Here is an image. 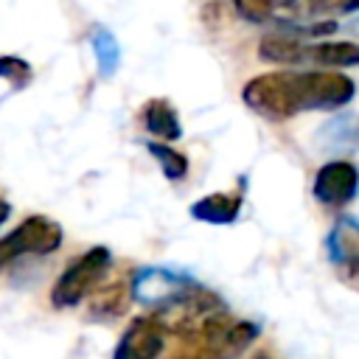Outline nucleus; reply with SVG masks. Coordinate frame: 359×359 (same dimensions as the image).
Listing matches in <instances>:
<instances>
[{
	"mask_svg": "<svg viewBox=\"0 0 359 359\" xmlns=\"http://www.w3.org/2000/svg\"><path fill=\"white\" fill-rule=\"evenodd\" d=\"M62 224L42 216V213H34V216H25L11 233H6L0 238V272L6 266H11L14 261L25 258V255H50L62 247Z\"/></svg>",
	"mask_w": 359,
	"mask_h": 359,
	"instance_id": "obj_6",
	"label": "nucleus"
},
{
	"mask_svg": "<svg viewBox=\"0 0 359 359\" xmlns=\"http://www.w3.org/2000/svg\"><path fill=\"white\" fill-rule=\"evenodd\" d=\"M202 286L182 272H171L165 266H143L135 272L129 292L140 306L154 309V314H163L180 303H185Z\"/></svg>",
	"mask_w": 359,
	"mask_h": 359,
	"instance_id": "obj_5",
	"label": "nucleus"
},
{
	"mask_svg": "<svg viewBox=\"0 0 359 359\" xmlns=\"http://www.w3.org/2000/svg\"><path fill=\"white\" fill-rule=\"evenodd\" d=\"M275 11H283L292 22H320L323 17H339L359 11V0H272Z\"/></svg>",
	"mask_w": 359,
	"mask_h": 359,
	"instance_id": "obj_10",
	"label": "nucleus"
},
{
	"mask_svg": "<svg viewBox=\"0 0 359 359\" xmlns=\"http://www.w3.org/2000/svg\"><path fill=\"white\" fill-rule=\"evenodd\" d=\"M90 45H93V53H95V62H98V73L104 79H109L118 65H121V48H118V39L107 31V28H95L90 34Z\"/></svg>",
	"mask_w": 359,
	"mask_h": 359,
	"instance_id": "obj_15",
	"label": "nucleus"
},
{
	"mask_svg": "<svg viewBox=\"0 0 359 359\" xmlns=\"http://www.w3.org/2000/svg\"><path fill=\"white\" fill-rule=\"evenodd\" d=\"M126 303H129V292L121 280H115L112 286H104V289H95L93 297H90V314L93 320H109V317H118L126 311Z\"/></svg>",
	"mask_w": 359,
	"mask_h": 359,
	"instance_id": "obj_14",
	"label": "nucleus"
},
{
	"mask_svg": "<svg viewBox=\"0 0 359 359\" xmlns=\"http://www.w3.org/2000/svg\"><path fill=\"white\" fill-rule=\"evenodd\" d=\"M241 213V196L238 194H208L191 205V216L205 224H233Z\"/></svg>",
	"mask_w": 359,
	"mask_h": 359,
	"instance_id": "obj_13",
	"label": "nucleus"
},
{
	"mask_svg": "<svg viewBox=\"0 0 359 359\" xmlns=\"http://www.w3.org/2000/svg\"><path fill=\"white\" fill-rule=\"evenodd\" d=\"M236 11L250 20V22H266L275 17V8H272V0H233Z\"/></svg>",
	"mask_w": 359,
	"mask_h": 359,
	"instance_id": "obj_18",
	"label": "nucleus"
},
{
	"mask_svg": "<svg viewBox=\"0 0 359 359\" xmlns=\"http://www.w3.org/2000/svg\"><path fill=\"white\" fill-rule=\"evenodd\" d=\"M146 149L160 163V171L168 182H180L188 174V157L182 151H177V149H171L168 143H160V140H149Z\"/></svg>",
	"mask_w": 359,
	"mask_h": 359,
	"instance_id": "obj_16",
	"label": "nucleus"
},
{
	"mask_svg": "<svg viewBox=\"0 0 359 359\" xmlns=\"http://www.w3.org/2000/svg\"><path fill=\"white\" fill-rule=\"evenodd\" d=\"M0 79L8 81L14 90H22V87H28V81L34 79V70H31V65H28L22 56L3 53V56H0Z\"/></svg>",
	"mask_w": 359,
	"mask_h": 359,
	"instance_id": "obj_17",
	"label": "nucleus"
},
{
	"mask_svg": "<svg viewBox=\"0 0 359 359\" xmlns=\"http://www.w3.org/2000/svg\"><path fill=\"white\" fill-rule=\"evenodd\" d=\"M258 337V325L247 320H236L227 309H219L191 328L180 331V348L168 359H236L252 339Z\"/></svg>",
	"mask_w": 359,
	"mask_h": 359,
	"instance_id": "obj_2",
	"label": "nucleus"
},
{
	"mask_svg": "<svg viewBox=\"0 0 359 359\" xmlns=\"http://www.w3.org/2000/svg\"><path fill=\"white\" fill-rule=\"evenodd\" d=\"M317 146L328 154H353L359 151V115L342 112L328 118L317 129Z\"/></svg>",
	"mask_w": 359,
	"mask_h": 359,
	"instance_id": "obj_11",
	"label": "nucleus"
},
{
	"mask_svg": "<svg viewBox=\"0 0 359 359\" xmlns=\"http://www.w3.org/2000/svg\"><path fill=\"white\" fill-rule=\"evenodd\" d=\"M140 121L146 126V132L151 137H157L160 143H174L182 137V123H180V115L177 109L171 107V101L165 98H151L143 104L140 109Z\"/></svg>",
	"mask_w": 359,
	"mask_h": 359,
	"instance_id": "obj_12",
	"label": "nucleus"
},
{
	"mask_svg": "<svg viewBox=\"0 0 359 359\" xmlns=\"http://www.w3.org/2000/svg\"><path fill=\"white\" fill-rule=\"evenodd\" d=\"M325 255L342 283L359 292V219L339 216L325 236Z\"/></svg>",
	"mask_w": 359,
	"mask_h": 359,
	"instance_id": "obj_7",
	"label": "nucleus"
},
{
	"mask_svg": "<svg viewBox=\"0 0 359 359\" xmlns=\"http://www.w3.org/2000/svg\"><path fill=\"white\" fill-rule=\"evenodd\" d=\"M258 56L275 65H314V67H351L359 65V45L356 42H303V36L278 31L266 34L258 42Z\"/></svg>",
	"mask_w": 359,
	"mask_h": 359,
	"instance_id": "obj_3",
	"label": "nucleus"
},
{
	"mask_svg": "<svg viewBox=\"0 0 359 359\" xmlns=\"http://www.w3.org/2000/svg\"><path fill=\"white\" fill-rule=\"evenodd\" d=\"M311 194L325 208H342L353 202L359 194V168L351 160H339V157L323 163L314 174Z\"/></svg>",
	"mask_w": 359,
	"mask_h": 359,
	"instance_id": "obj_8",
	"label": "nucleus"
},
{
	"mask_svg": "<svg viewBox=\"0 0 359 359\" xmlns=\"http://www.w3.org/2000/svg\"><path fill=\"white\" fill-rule=\"evenodd\" d=\"M112 266V252L107 247H90L87 252H81L79 258H73L65 272L56 278V283L50 286V303L56 309H73L79 306L84 297H90L98 283L104 280V275Z\"/></svg>",
	"mask_w": 359,
	"mask_h": 359,
	"instance_id": "obj_4",
	"label": "nucleus"
},
{
	"mask_svg": "<svg viewBox=\"0 0 359 359\" xmlns=\"http://www.w3.org/2000/svg\"><path fill=\"white\" fill-rule=\"evenodd\" d=\"M8 216H11V205L0 196V224H6V219H8Z\"/></svg>",
	"mask_w": 359,
	"mask_h": 359,
	"instance_id": "obj_19",
	"label": "nucleus"
},
{
	"mask_svg": "<svg viewBox=\"0 0 359 359\" xmlns=\"http://www.w3.org/2000/svg\"><path fill=\"white\" fill-rule=\"evenodd\" d=\"M165 337L168 331L157 314H140L123 328L112 351V359H160L165 348Z\"/></svg>",
	"mask_w": 359,
	"mask_h": 359,
	"instance_id": "obj_9",
	"label": "nucleus"
},
{
	"mask_svg": "<svg viewBox=\"0 0 359 359\" xmlns=\"http://www.w3.org/2000/svg\"><path fill=\"white\" fill-rule=\"evenodd\" d=\"M255 359H272V356H266V353H258V356H255Z\"/></svg>",
	"mask_w": 359,
	"mask_h": 359,
	"instance_id": "obj_20",
	"label": "nucleus"
},
{
	"mask_svg": "<svg viewBox=\"0 0 359 359\" xmlns=\"http://www.w3.org/2000/svg\"><path fill=\"white\" fill-rule=\"evenodd\" d=\"M353 95V79L339 70H275L250 79L241 90L244 104L266 121H286L309 109H339Z\"/></svg>",
	"mask_w": 359,
	"mask_h": 359,
	"instance_id": "obj_1",
	"label": "nucleus"
}]
</instances>
